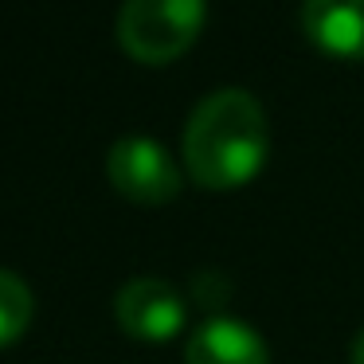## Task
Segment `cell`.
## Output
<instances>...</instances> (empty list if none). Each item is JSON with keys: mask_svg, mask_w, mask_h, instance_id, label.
Returning a JSON list of instances; mask_svg holds the SVG:
<instances>
[{"mask_svg": "<svg viewBox=\"0 0 364 364\" xmlns=\"http://www.w3.org/2000/svg\"><path fill=\"white\" fill-rule=\"evenodd\" d=\"M301 28L337 59H364V0H301Z\"/></svg>", "mask_w": 364, "mask_h": 364, "instance_id": "cell-6", "label": "cell"}, {"mask_svg": "<svg viewBox=\"0 0 364 364\" xmlns=\"http://www.w3.org/2000/svg\"><path fill=\"white\" fill-rule=\"evenodd\" d=\"M270 149L267 110L251 90L223 87L192 106L184 122V168L204 188H239Z\"/></svg>", "mask_w": 364, "mask_h": 364, "instance_id": "cell-1", "label": "cell"}, {"mask_svg": "<svg viewBox=\"0 0 364 364\" xmlns=\"http://www.w3.org/2000/svg\"><path fill=\"white\" fill-rule=\"evenodd\" d=\"M184 364H270L267 341L239 317H208L184 345Z\"/></svg>", "mask_w": 364, "mask_h": 364, "instance_id": "cell-5", "label": "cell"}, {"mask_svg": "<svg viewBox=\"0 0 364 364\" xmlns=\"http://www.w3.org/2000/svg\"><path fill=\"white\" fill-rule=\"evenodd\" d=\"M208 0H126L118 12V43L141 63H168L196 43Z\"/></svg>", "mask_w": 364, "mask_h": 364, "instance_id": "cell-2", "label": "cell"}, {"mask_svg": "<svg viewBox=\"0 0 364 364\" xmlns=\"http://www.w3.org/2000/svg\"><path fill=\"white\" fill-rule=\"evenodd\" d=\"M348 364H364V329L353 337V345H348Z\"/></svg>", "mask_w": 364, "mask_h": 364, "instance_id": "cell-8", "label": "cell"}, {"mask_svg": "<svg viewBox=\"0 0 364 364\" xmlns=\"http://www.w3.org/2000/svg\"><path fill=\"white\" fill-rule=\"evenodd\" d=\"M110 184L134 204H168L181 196V168L149 134H126L106 153Z\"/></svg>", "mask_w": 364, "mask_h": 364, "instance_id": "cell-3", "label": "cell"}, {"mask_svg": "<svg viewBox=\"0 0 364 364\" xmlns=\"http://www.w3.org/2000/svg\"><path fill=\"white\" fill-rule=\"evenodd\" d=\"M32 321V290L20 274L0 270V348L12 345Z\"/></svg>", "mask_w": 364, "mask_h": 364, "instance_id": "cell-7", "label": "cell"}, {"mask_svg": "<svg viewBox=\"0 0 364 364\" xmlns=\"http://www.w3.org/2000/svg\"><path fill=\"white\" fill-rule=\"evenodd\" d=\"M114 317L137 341H168L184 329L188 306L181 290L165 278H129L114 294Z\"/></svg>", "mask_w": 364, "mask_h": 364, "instance_id": "cell-4", "label": "cell"}]
</instances>
